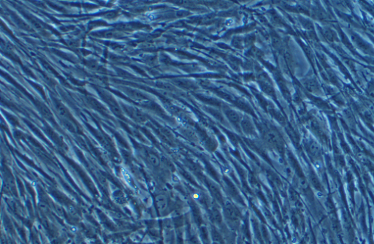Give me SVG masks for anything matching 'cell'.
<instances>
[{"label": "cell", "instance_id": "obj_12", "mask_svg": "<svg viewBox=\"0 0 374 244\" xmlns=\"http://www.w3.org/2000/svg\"><path fill=\"white\" fill-rule=\"evenodd\" d=\"M310 149L311 151V153L315 155H317L318 153H319V152H320V148H319V146H318L317 143H313L311 144Z\"/></svg>", "mask_w": 374, "mask_h": 244}, {"label": "cell", "instance_id": "obj_4", "mask_svg": "<svg viewBox=\"0 0 374 244\" xmlns=\"http://www.w3.org/2000/svg\"><path fill=\"white\" fill-rule=\"evenodd\" d=\"M225 115L226 117H227V119H229V121L231 123H232L235 126H240L241 125V117H240L239 114H238V113H237L236 111H235L234 110L232 109H226L225 111Z\"/></svg>", "mask_w": 374, "mask_h": 244}, {"label": "cell", "instance_id": "obj_1", "mask_svg": "<svg viewBox=\"0 0 374 244\" xmlns=\"http://www.w3.org/2000/svg\"><path fill=\"white\" fill-rule=\"evenodd\" d=\"M225 215L229 221L235 222L238 220V213L230 202H225Z\"/></svg>", "mask_w": 374, "mask_h": 244}, {"label": "cell", "instance_id": "obj_10", "mask_svg": "<svg viewBox=\"0 0 374 244\" xmlns=\"http://www.w3.org/2000/svg\"><path fill=\"white\" fill-rule=\"evenodd\" d=\"M62 123L66 127V129H67L72 132H76L77 131V126L72 121H70V119H62Z\"/></svg>", "mask_w": 374, "mask_h": 244}, {"label": "cell", "instance_id": "obj_6", "mask_svg": "<svg viewBox=\"0 0 374 244\" xmlns=\"http://www.w3.org/2000/svg\"><path fill=\"white\" fill-rule=\"evenodd\" d=\"M55 108L57 111L59 113V115L62 118V119H70V115L68 110L65 107L62 103L59 102V101H56L55 102Z\"/></svg>", "mask_w": 374, "mask_h": 244}, {"label": "cell", "instance_id": "obj_3", "mask_svg": "<svg viewBox=\"0 0 374 244\" xmlns=\"http://www.w3.org/2000/svg\"><path fill=\"white\" fill-rule=\"evenodd\" d=\"M265 137H266L267 141L268 142L270 145L275 146L276 148L281 147V137L278 135L277 132H276L274 131H270L268 132H267L266 136Z\"/></svg>", "mask_w": 374, "mask_h": 244}, {"label": "cell", "instance_id": "obj_7", "mask_svg": "<svg viewBox=\"0 0 374 244\" xmlns=\"http://www.w3.org/2000/svg\"><path fill=\"white\" fill-rule=\"evenodd\" d=\"M105 99L107 101L108 105H109L110 107H111V108L112 111H113L115 115H122V109H121L120 107H119L118 103L115 102V101L112 98L111 96H108L107 95H105Z\"/></svg>", "mask_w": 374, "mask_h": 244}, {"label": "cell", "instance_id": "obj_2", "mask_svg": "<svg viewBox=\"0 0 374 244\" xmlns=\"http://www.w3.org/2000/svg\"><path fill=\"white\" fill-rule=\"evenodd\" d=\"M155 204H156L157 210L160 212L162 213L165 211L169 205V200H168L167 195L164 194L156 195L155 198Z\"/></svg>", "mask_w": 374, "mask_h": 244}, {"label": "cell", "instance_id": "obj_8", "mask_svg": "<svg viewBox=\"0 0 374 244\" xmlns=\"http://www.w3.org/2000/svg\"><path fill=\"white\" fill-rule=\"evenodd\" d=\"M146 159L149 163L153 167H158L160 164V160L158 156L153 152L146 153Z\"/></svg>", "mask_w": 374, "mask_h": 244}, {"label": "cell", "instance_id": "obj_9", "mask_svg": "<svg viewBox=\"0 0 374 244\" xmlns=\"http://www.w3.org/2000/svg\"><path fill=\"white\" fill-rule=\"evenodd\" d=\"M241 126L243 131L249 135H252L254 132V127L253 126L252 122H249V120H241Z\"/></svg>", "mask_w": 374, "mask_h": 244}, {"label": "cell", "instance_id": "obj_11", "mask_svg": "<svg viewBox=\"0 0 374 244\" xmlns=\"http://www.w3.org/2000/svg\"><path fill=\"white\" fill-rule=\"evenodd\" d=\"M39 109H40V111H41V113H42V114L44 115L46 118L48 119H51L52 118H53L52 113L50 112V110L48 109L46 105H43V104L39 105Z\"/></svg>", "mask_w": 374, "mask_h": 244}, {"label": "cell", "instance_id": "obj_5", "mask_svg": "<svg viewBox=\"0 0 374 244\" xmlns=\"http://www.w3.org/2000/svg\"><path fill=\"white\" fill-rule=\"evenodd\" d=\"M126 112L130 115L132 118H133L135 121L138 122H143L146 120L145 115L142 114V113L140 111L137 109V108L133 107H126Z\"/></svg>", "mask_w": 374, "mask_h": 244}]
</instances>
